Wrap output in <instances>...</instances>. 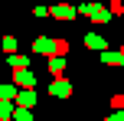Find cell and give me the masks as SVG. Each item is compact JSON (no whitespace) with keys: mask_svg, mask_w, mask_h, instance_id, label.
<instances>
[{"mask_svg":"<svg viewBox=\"0 0 124 121\" xmlns=\"http://www.w3.org/2000/svg\"><path fill=\"white\" fill-rule=\"evenodd\" d=\"M49 92H52L56 98H69V95H72V85H69L65 79H56V82L49 85Z\"/></svg>","mask_w":124,"mask_h":121,"instance_id":"cell-1","label":"cell"},{"mask_svg":"<svg viewBox=\"0 0 124 121\" xmlns=\"http://www.w3.org/2000/svg\"><path fill=\"white\" fill-rule=\"evenodd\" d=\"M82 13H85V16H95L98 23H105V20H108V13L101 10V7H82Z\"/></svg>","mask_w":124,"mask_h":121,"instance_id":"cell-2","label":"cell"},{"mask_svg":"<svg viewBox=\"0 0 124 121\" xmlns=\"http://www.w3.org/2000/svg\"><path fill=\"white\" fill-rule=\"evenodd\" d=\"M16 82L26 85V89H33V85H36V75H33V72H26V69H20V72H16Z\"/></svg>","mask_w":124,"mask_h":121,"instance_id":"cell-3","label":"cell"},{"mask_svg":"<svg viewBox=\"0 0 124 121\" xmlns=\"http://www.w3.org/2000/svg\"><path fill=\"white\" fill-rule=\"evenodd\" d=\"M62 69H65V56H52V59H49V72H52V75H59Z\"/></svg>","mask_w":124,"mask_h":121,"instance_id":"cell-4","label":"cell"},{"mask_svg":"<svg viewBox=\"0 0 124 121\" xmlns=\"http://www.w3.org/2000/svg\"><path fill=\"white\" fill-rule=\"evenodd\" d=\"M85 46H92V49H105V39L95 36V33H88V36H85Z\"/></svg>","mask_w":124,"mask_h":121,"instance_id":"cell-5","label":"cell"},{"mask_svg":"<svg viewBox=\"0 0 124 121\" xmlns=\"http://www.w3.org/2000/svg\"><path fill=\"white\" fill-rule=\"evenodd\" d=\"M20 105H23V108H33V105H36V95H33V92H23V95H20Z\"/></svg>","mask_w":124,"mask_h":121,"instance_id":"cell-6","label":"cell"},{"mask_svg":"<svg viewBox=\"0 0 124 121\" xmlns=\"http://www.w3.org/2000/svg\"><path fill=\"white\" fill-rule=\"evenodd\" d=\"M13 95H16V89H13V85H0V98H3V102H10Z\"/></svg>","mask_w":124,"mask_h":121,"instance_id":"cell-7","label":"cell"},{"mask_svg":"<svg viewBox=\"0 0 124 121\" xmlns=\"http://www.w3.org/2000/svg\"><path fill=\"white\" fill-rule=\"evenodd\" d=\"M3 49L10 52V56H16V39H13V36H7V39H3Z\"/></svg>","mask_w":124,"mask_h":121,"instance_id":"cell-8","label":"cell"},{"mask_svg":"<svg viewBox=\"0 0 124 121\" xmlns=\"http://www.w3.org/2000/svg\"><path fill=\"white\" fill-rule=\"evenodd\" d=\"M52 13H56V16H75V10H72V7H56V10H52Z\"/></svg>","mask_w":124,"mask_h":121,"instance_id":"cell-9","label":"cell"},{"mask_svg":"<svg viewBox=\"0 0 124 121\" xmlns=\"http://www.w3.org/2000/svg\"><path fill=\"white\" fill-rule=\"evenodd\" d=\"M13 115V105H7V102H0V118H10Z\"/></svg>","mask_w":124,"mask_h":121,"instance_id":"cell-10","label":"cell"},{"mask_svg":"<svg viewBox=\"0 0 124 121\" xmlns=\"http://www.w3.org/2000/svg\"><path fill=\"white\" fill-rule=\"evenodd\" d=\"M121 62H124V49H121Z\"/></svg>","mask_w":124,"mask_h":121,"instance_id":"cell-11","label":"cell"}]
</instances>
